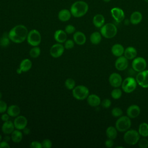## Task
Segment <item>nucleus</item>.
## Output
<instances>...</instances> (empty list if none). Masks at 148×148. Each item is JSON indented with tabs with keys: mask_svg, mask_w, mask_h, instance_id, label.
Masks as SVG:
<instances>
[{
	"mask_svg": "<svg viewBox=\"0 0 148 148\" xmlns=\"http://www.w3.org/2000/svg\"><path fill=\"white\" fill-rule=\"evenodd\" d=\"M117 32V29L116 26L110 23L105 24L101 27L100 33L102 36L107 39H111L114 38Z\"/></svg>",
	"mask_w": 148,
	"mask_h": 148,
	"instance_id": "3",
	"label": "nucleus"
},
{
	"mask_svg": "<svg viewBox=\"0 0 148 148\" xmlns=\"http://www.w3.org/2000/svg\"><path fill=\"white\" fill-rule=\"evenodd\" d=\"M2 136L1 134H0V142L2 140Z\"/></svg>",
	"mask_w": 148,
	"mask_h": 148,
	"instance_id": "51",
	"label": "nucleus"
},
{
	"mask_svg": "<svg viewBox=\"0 0 148 148\" xmlns=\"http://www.w3.org/2000/svg\"><path fill=\"white\" fill-rule=\"evenodd\" d=\"M137 83L143 88H148V70L138 72L136 76Z\"/></svg>",
	"mask_w": 148,
	"mask_h": 148,
	"instance_id": "10",
	"label": "nucleus"
},
{
	"mask_svg": "<svg viewBox=\"0 0 148 148\" xmlns=\"http://www.w3.org/2000/svg\"><path fill=\"white\" fill-rule=\"evenodd\" d=\"M42 147L44 148H51L52 147V142L49 139H46L43 140L42 142Z\"/></svg>",
	"mask_w": 148,
	"mask_h": 148,
	"instance_id": "41",
	"label": "nucleus"
},
{
	"mask_svg": "<svg viewBox=\"0 0 148 148\" xmlns=\"http://www.w3.org/2000/svg\"><path fill=\"white\" fill-rule=\"evenodd\" d=\"M73 39L75 43L78 45H83L86 42L85 34L81 31H76L73 34Z\"/></svg>",
	"mask_w": 148,
	"mask_h": 148,
	"instance_id": "18",
	"label": "nucleus"
},
{
	"mask_svg": "<svg viewBox=\"0 0 148 148\" xmlns=\"http://www.w3.org/2000/svg\"><path fill=\"white\" fill-rule=\"evenodd\" d=\"M28 31L27 28L22 24L13 27L9 32L8 35L12 42L15 43H21L27 39Z\"/></svg>",
	"mask_w": 148,
	"mask_h": 148,
	"instance_id": "1",
	"label": "nucleus"
},
{
	"mask_svg": "<svg viewBox=\"0 0 148 148\" xmlns=\"http://www.w3.org/2000/svg\"><path fill=\"white\" fill-rule=\"evenodd\" d=\"M16 72H17V73L18 74H21V73L23 72V71L21 70V69H20V68H18L16 70Z\"/></svg>",
	"mask_w": 148,
	"mask_h": 148,
	"instance_id": "49",
	"label": "nucleus"
},
{
	"mask_svg": "<svg viewBox=\"0 0 148 148\" xmlns=\"http://www.w3.org/2000/svg\"><path fill=\"white\" fill-rule=\"evenodd\" d=\"M75 42L72 39H66L64 42V47L66 49H71L74 47Z\"/></svg>",
	"mask_w": 148,
	"mask_h": 148,
	"instance_id": "39",
	"label": "nucleus"
},
{
	"mask_svg": "<svg viewBox=\"0 0 148 148\" xmlns=\"http://www.w3.org/2000/svg\"><path fill=\"white\" fill-rule=\"evenodd\" d=\"M64 31L67 34H72L76 32V28L72 24H68L66 25Z\"/></svg>",
	"mask_w": 148,
	"mask_h": 148,
	"instance_id": "37",
	"label": "nucleus"
},
{
	"mask_svg": "<svg viewBox=\"0 0 148 148\" xmlns=\"http://www.w3.org/2000/svg\"><path fill=\"white\" fill-rule=\"evenodd\" d=\"M32 62L28 58H25L23 60L19 65V68L23 71V72H26L29 71L32 67Z\"/></svg>",
	"mask_w": 148,
	"mask_h": 148,
	"instance_id": "27",
	"label": "nucleus"
},
{
	"mask_svg": "<svg viewBox=\"0 0 148 148\" xmlns=\"http://www.w3.org/2000/svg\"><path fill=\"white\" fill-rule=\"evenodd\" d=\"M40 49L38 46H33L29 51V55L32 58H35L38 57L40 54Z\"/></svg>",
	"mask_w": 148,
	"mask_h": 148,
	"instance_id": "33",
	"label": "nucleus"
},
{
	"mask_svg": "<svg viewBox=\"0 0 148 148\" xmlns=\"http://www.w3.org/2000/svg\"><path fill=\"white\" fill-rule=\"evenodd\" d=\"M142 14L140 12L135 11L131 13L130 18V21L132 24L137 25L141 22V21L142 20Z\"/></svg>",
	"mask_w": 148,
	"mask_h": 148,
	"instance_id": "22",
	"label": "nucleus"
},
{
	"mask_svg": "<svg viewBox=\"0 0 148 148\" xmlns=\"http://www.w3.org/2000/svg\"><path fill=\"white\" fill-rule=\"evenodd\" d=\"M31 148H42V143L38 142V141H32L30 145H29Z\"/></svg>",
	"mask_w": 148,
	"mask_h": 148,
	"instance_id": "43",
	"label": "nucleus"
},
{
	"mask_svg": "<svg viewBox=\"0 0 148 148\" xmlns=\"http://www.w3.org/2000/svg\"><path fill=\"white\" fill-rule=\"evenodd\" d=\"M54 38L58 43H64L67 39V34L62 29L56 30L54 34Z\"/></svg>",
	"mask_w": 148,
	"mask_h": 148,
	"instance_id": "17",
	"label": "nucleus"
},
{
	"mask_svg": "<svg viewBox=\"0 0 148 148\" xmlns=\"http://www.w3.org/2000/svg\"><path fill=\"white\" fill-rule=\"evenodd\" d=\"M2 131L6 135L11 134L15 129V127L13 122L10 120L5 121L1 127Z\"/></svg>",
	"mask_w": 148,
	"mask_h": 148,
	"instance_id": "19",
	"label": "nucleus"
},
{
	"mask_svg": "<svg viewBox=\"0 0 148 148\" xmlns=\"http://www.w3.org/2000/svg\"><path fill=\"white\" fill-rule=\"evenodd\" d=\"M10 138H11V137L10 138V137L7 135V136H6L4 138V140L8 142L9 140H10Z\"/></svg>",
	"mask_w": 148,
	"mask_h": 148,
	"instance_id": "48",
	"label": "nucleus"
},
{
	"mask_svg": "<svg viewBox=\"0 0 148 148\" xmlns=\"http://www.w3.org/2000/svg\"><path fill=\"white\" fill-rule=\"evenodd\" d=\"M88 5L84 1H77L71 6L70 11L74 17L79 18L84 16L88 10Z\"/></svg>",
	"mask_w": 148,
	"mask_h": 148,
	"instance_id": "2",
	"label": "nucleus"
},
{
	"mask_svg": "<svg viewBox=\"0 0 148 148\" xmlns=\"http://www.w3.org/2000/svg\"><path fill=\"white\" fill-rule=\"evenodd\" d=\"M2 93L0 92V99H1V98H2Z\"/></svg>",
	"mask_w": 148,
	"mask_h": 148,
	"instance_id": "52",
	"label": "nucleus"
},
{
	"mask_svg": "<svg viewBox=\"0 0 148 148\" xmlns=\"http://www.w3.org/2000/svg\"><path fill=\"white\" fill-rule=\"evenodd\" d=\"M109 82L112 87L114 88L119 87L120 86H121L123 82L122 77L118 73L114 72L109 76Z\"/></svg>",
	"mask_w": 148,
	"mask_h": 148,
	"instance_id": "14",
	"label": "nucleus"
},
{
	"mask_svg": "<svg viewBox=\"0 0 148 148\" xmlns=\"http://www.w3.org/2000/svg\"><path fill=\"white\" fill-rule=\"evenodd\" d=\"M113 145H114V142H113V139H107L106 140H105V145L106 147H108V148H110V147H112L113 146Z\"/></svg>",
	"mask_w": 148,
	"mask_h": 148,
	"instance_id": "44",
	"label": "nucleus"
},
{
	"mask_svg": "<svg viewBox=\"0 0 148 148\" xmlns=\"http://www.w3.org/2000/svg\"><path fill=\"white\" fill-rule=\"evenodd\" d=\"M138 131L142 136L145 138L148 136V124L146 123H142L140 124Z\"/></svg>",
	"mask_w": 148,
	"mask_h": 148,
	"instance_id": "31",
	"label": "nucleus"
},
{
	"mask_svg": "<svg viewBox=\"0 0 148 148\" xmlns=\"http://www.w3.org/2000/svg\"><path fill=\"white\" fill-rule=\"evenodd\" d=\"M7 113L12 117H16L20 115V108L16 105H12L8 107Z\"/></svg>",
	"mask_w": 148,
	"mask_h": 148,
	"instance_id": "26",
	"label": "nucleus"
},
{
	"mask_svg": "<svg viewBox=\"0 0 148 148\" xmlns=\"http://www.w3.org/2000/svg\"><path fill=\"white\" fill-rule=\"evenodd\" d=\"M116 128L120 132H125L131 125L130 118L127 116H120L116 122Z\"/></svg>",
	"mask_w": 148,
	"mask_h": 148,
	"instance_id": "6",
	"label": "nucleus"
},
{
	"mask_svg": "<svg viewBox=\"0 0 148 148\" xmlns=\"http://www.w3.org/2000/svg\"><path fill=\"white\" fill-rule=\"evenodd\" d=\"M13 123L16 129L23 130L25 127H27L28 124V120L25 116L18 115L14 119Z\"/></svg>",
	"mask_w": 148,
	"mask_h": 148,
	"instance_id": "13",
	"label": "nucleus"
},
{
	"mask_svg": "<svg viewBox=\"0 0 148 148\" xmlns=\"http://www.w3.org/2000/svg\"><path fill=\"white\" fill-rule=\"evenodd\" d=\"M10 41V39L9 37L8 34H7L6 33H5L0 39V46L3 47H6L9 46Z\"/></svg>",
	"mask_w": 148,
	"mask_h": 148,
	"instance_id": "32",
	"label": "nucleus"
},
{
	"mask_svg": "<svg viewBox=\"0 0 148 148\" xmlns=\"http://www.w3.org/2000/svg\"><path fill=\"white\" fill-rule=\"evenodd\" d=\"M72 95L77 100H83L88 96L89 90L85 86L79 85L75 86L72 90Z\"/></svg>",
	"mask_w": 148,
	"mask_h": 148,
	"instance_id": "5",
	"label": "nucleus"
},
{
	"mask_svg": "<svg viewBox=\"0 0 148 148\" xmlns=\"http://www.w3.org/2000/svg\"><path fill=\"white\" fill-rule=\"evenodd\" d=\"M122 95V91L120 88H115L111 92V96L114 99H118L121 98Z\"/></svg>",
	"mask_w": 148,
	"mask_h": 148,
	"instance_id": "35",
	"label": "nucleus"
},
{
	"mask_svg": "<svg viewBox=\"0 0 148 148\" xmlns=\"http://www.w3.org/2000/svg\"><path fill=\"white\" fill-rule=\"evenodd\" d=\"M124 50L125 49L123 45H121V44L116 43L113 45V46L112 47L111 51L114 56L119 57L124 54Z\"/></svg>",
	"mask_w": 148,
	"mask_h": 148,
	"instance_id": "25",
	"label": "nucleus"
},
{
	"mask_svg": "<svg viewBox=\"0 0 148 148\" xmlns=\"http://www.w3.org/2000/svg\"><path fill=\"white\" fill-rule=\"evenodd\" d=\"M110 13L113 19L117 23H120L124 20L125 13L123 10L118 7H114L111 9Z\"/></svg>",
	"mask_w": 148,
	"mask_h": 148,
	"instance_id": "12",
	"label": "nucleus"
},
{
	"mask_svg": "<svg viewBox=\"0 0 148 148\" xmlns=\"http://www.w3.org/2000/svg\"><path fill=\"white\" fill-rule=\"evenodd\" d=\"M9 117H10V116L8 113H2V116H1V119L2 121L5 122V121H7L9 120Z\"/></svg>",
	"mask_w": 148,
	"mask_h": 148,
	"instance_id": "46",
	"label": "nucleus"
},
{
	"mask_svg": "<svg viewBox=\"0 0 148 148\" xmlns=\"http://www.w3.org/2000/svg\"><path fill=\"white\" fill-rule=\"evenodd\" d=\"M87 101L88 104L92 107L98 106L101 103L100 98L96 94L88 95L87 98Z\"/></svg>",
	"mask_w": 148,
	"mask_h": 148,
	"instance_id": "20",
	"label": "nucleus"
},
{
	"mask_svg": "<svg viewBox=\"0 0 148 148\" xmlns=\"http://www.w3.org/2000/svg\"><path fill=\"white\" fill-rule=\"evenodd\" d=\"M136 85L137 82L135 79L132 77H128L123 81L121 88L125 92L131 93L135 90Z\"/></svg>",
	"mask_w": 148,
	"mask_h": 148,
	"instance_id": "8",
	"label": "nucleus"
},
{
	"mask_svg": "<svg viewBox=\"0 0 148 148\" xmlns=\"http://www.w3.org/2000/svg\"><path fill=\"white\" fill-rule=\"evenodd\" d=\"M72 14L71 13L70 10L66 9H63L59 11L58 13V19L62 21V22H66L70 20L71 18Z\"/></svg>",
	"mask_w": 148,
	"mask_h": 148,
	"instance_id": "21",
	"label": "nucleus"
},
{
	"mask_svg": "<svg viewBox=\"0 0 148 148\" xmlns=\"http://www.w3.org/2000/svg\"><path fill=\"white\" fill-rule=\"evenodd\" d=\"M146 2H147V3H148V0H144Z\"/></svg>",
	"mask_w": 148,
	"mask_h": 148,
	"instance_id": "53",
	"label": "nucleus"
},
{
	"mask_svg": "<svg viewBox=\"0 0 148 148\" xmlns=\"http://www.w3.org/2000/svg\"><path fill=\"white\" fill-rule=\"evenodd\" d=\"M138 143L139 147L140 148H147L148 147V140L146 138L140 139Z\"/></svg>",
	"mask_w": 148,
	"mask_h": 148,
	"instance_id": "38",
	"label": "nucleus"
},
{
	"mask_svg": "<svg viewBox=\"0 0 148 148\" xmlns=\"http://www.w3.org/2000/svg\"><path fill=\"white\" fill-rule=\"evenodd\" d=\"M140 113V109L137 105H132L127 109V114L130 118L134 119L137 117Z\"/></svg>",
	"mask_w": 148,
	"mask_h": 148,
	"instance_id": "16",
	"label": "nucleus"
},
{
	"mask_svg": "<svg viewBox=\"0 0 148 148\" xmlns=\"http://www.w3.org/2000/svg\"><path fill=\"white\" fill-rule=\"evenodd\" d=\"M147 66L146 60L141 57L134 58L132 62V67L134 71L139 72L145 70Z\"/></svg>",
	"mask_w": 148,
	"mask_h": 148,
	"instance_id": "9",
	"label": "nucleus"
},
{
	"mask_svg": "<svg viewBox=\"0 0 148 148\" xmlns=\"http://www.w3.org/2000/svg\"><path fill=\"white\" fill-rule=\"evenodd\" d=\"M41 35L37 29H32L28 32L27 40L32 46H38L41 42Z\"/></svg>",
	"mask_w": 148,
	"mask_h": 148,
	"instance_id": "7",
	"label": "nucleus"
},
{
	"mask_svg": "<svg viewBox=\"0 0 148 148\" xmlns=\"http://www.w3.org/2000/svg\"><path fill=\"white\" fill-rule=\"evenodd\" d=\"M102 106L104 108H109L111 105V101L109 99H105L101 102Z\"/></svg>",
	"mask_w": 148,
	"mask_h": 148,
	"instance_id": "42",
	"label": "nucleus"
},
{
	"mask_svg": "<svg viewBox=\"0 0 148 148\" xmlns=\"http://www.w3.org/2000/svg\"><path fill=\"white\" fill-rule=\"evenodd\" d=\"M64 49V46L60 43H57L52 45L50 49V54L54 58H58L63 54Z\"/></svg>",
	"mask_w": 148,
	"mask_h": 148,
	"instance_id": "11",
	"label": "nucleus"
},
{
	"mask_svg": "<svg viewBox=\"0 0 148 148\" xmlns=\"http://www.w3.org/2000/svg\"><path fill=\"white\" fill-rule=\"evenodd\" d=\"M105 19L101 14H97L92 18V23L97 28H101L105 24Z\"/></svg>",
	"mask_w": 148,
	"mask_h": 148,
	"instance_id": "23",
	"label": "nucleus"
},
{
	"mask_svg": "<svg viewBox=\"0 0 148 148\" xmlns=\"http://www.w3.org/2000/svg\"><path fill=\"white\" fill-rule=\"evenodd\" d=\"M10 145L8 143L7 141L1 140L0 142V148H9Z\"/></svg>",
	"mask_w": 148,
	"mask_h": 148,
	"instance_id": "45",
	"label": "nucleus"
},
{
	"mask_svg": "<svg viewBox=\"0 0 148 148\" xmlns=\"http://www.w3.org/2000/svg\"><path fill=\"white\" fill-rule=\"evenodd\" d=\"M112 114L114 117H119L122 116L123 110L118 107H115L112 110Z\"/></svg>",
	"mask_w": 148,
	"mask_h": 148,
	"instance_id": "36",
	"label": "nucleus"
},
{
	"mask_svg": "<svg viewBox=\"0 0 148 148\" xmlns=\"http://www.w3.org/2000/svg\"><path fill=\"white\" fill-rule=\"evenodd\" d=\"M8 107L7 103L5 101L0 99V113H5L7 110Z\"/></svg>",
	"mask_w": 148,
	"mask_h": 148,
	"instance_id": "40",
	"label": "nucleus"
},
{
	"mask_svg": "<svg viewBox=\"0 0 148 148\" xmlns=\"http://www.w3.org/2000/svg\"><path fill=\"white\" fill-rule=\"evenodd\" d=\"M23 133L21 130H14L11 134V139L14 143H19L23 139Z\"/></svg>",
	"mask_w": 148,
	"mask_h": 148,
	"instance_id": "28",
	"label": "nucleus"
},
{
	"mask_svg": "<svg viewBox=\"0 0 148 148\" xmlns=\"http://www.w3.org/2000/svg\"><path fill=\"white\" fill-rule=\"evenodd\" d=\"M102 39V35L100 32L95 31L92 32L90 36V40L91 43L94 45H98L99 44Z\"/></svg>",
	"mask_w": 148,
	"mask_h": 148,
	"instance_id": "29",
	"label": "nucleus"
},
{
	"mask_svg": "<svg viewBox=\"0 0 148 148\" xmlns=\"http://www.w3.org/2000/svg\"><path fill=\"white\" fill-rule=\"evenodd\" d=\"M137 56V51L135 48L132 46L127 47L124 52V56L128 60H132Z\"/></svg>",
	"mask_w": 148,
	"mask_h": 148,
	"instance_id": "24",
	"label": "nucleus"
},
{
	"mask_svg": "<svg viewBox=\"0 0 148 148\" xmlns=\"http://www.w3.org/2000/svg\"><path fill=\"white\" fill-rule=\"evenodd\" d=\"M102 1L106 3H108V2H109L111 0H102Z\"/></svg>",
	"mask_w": 148,
	"mask_h": 148,
	"instance_id": "50",
	"label": "nucleus"
},
{
	"mask_svg": "<svg viewBox=\"0 0 148 148\" xmlns=\"http://www.w3.org/2000/svg\"><path fill=\"white\" fill-rule=\"evenodd\" d=\"M123 138L126 143L130 145H135L138 143L140 139V135L136 130H127L125 131Z\"/></svg>",
	"mask_w": 148,
	"mask_h": 148,
	"instance_id": "4",
	"label": "nucleus"
},
{
	"mask_svg": "<svg viewBox=\"0 0 148 148\" xmlns=\"http://www.w3.org/2000/svg\"><path fill=\"white\" fill-rule=\"evenodd\" d=\"M65 86L67 89L72 90L76 86V82L73 79L68 78L65 81Z\"/></svg>",
	"mask_w": 148,
	"mask_h": 148,
	"instance_id": "34",
	"label": "nucleus"
},
{
	"mask_svg": "<svg viewBox=\"0 0 148 148\" xmlns=\"http://www.w3.org/2000/svg\"><path fill=\"white\" fill-rule=\"evenodd\" d=\"M106 135L108 138L111 139H114L117 135V130L116 127L113 126H109L106 130Z\"/></svg>",
	"mask_w": 148,
	"mask_h": 148,
	"instance_id": "30",
	"label": "nucleus"
},
{
	"mask_svg": "<svg viewBox=\"0 0 148 148\" xmlns=\"http://www.w3.org/2000/svg\"><path fill=\"white\" fill-rule=\"evenodd\" d=\"M128 66V60L124 56H120L116 60L115 68L118 71H124L127 68Z\"/></svg>",
	"mask_w": 148,
	"mask_h": 148,
	"instance_id": "15",
	"label": "nucleus"
},
{
	"mask_svg": "<svg viewBox=\"0 0 148 148\" xmlns=\"http://www.w3.org/2000/svg\"><path fill=\"white\" fill-rule=\"evenodd\" d=\"M23 133L25 134V135H28L29 133H30V130H29V128H28V127H25L23 130Z\"/></svg>",
	"mask_w": 148,
	"mask_h": 148,
	"instance_id": "47",
	"label": "nucleus"
}]
</instances>
